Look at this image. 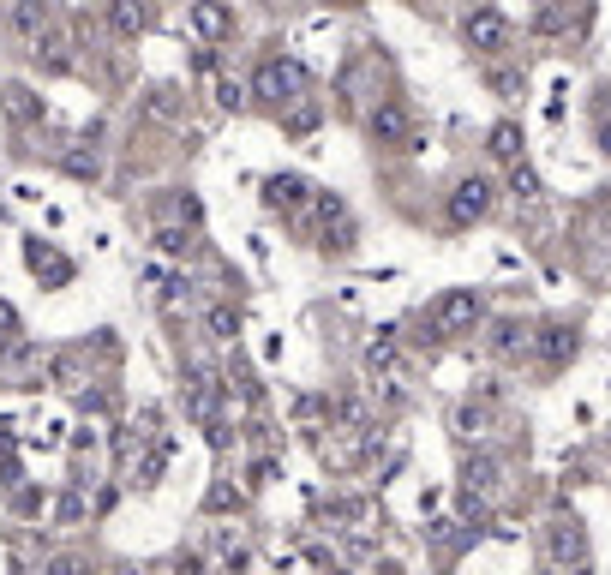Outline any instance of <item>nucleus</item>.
<instances>
[{
  "mask_svg": "<svg viewBox=\"0 0 611 575\" xmlns=\"http://www.w3.org/2000/svg\"><path fill=\"white\" fill-rule=\"evenodd\" d=\"M264 210H282V216L306 222V216L318 210V192H312L300 174H270V180H264Z\"/></svg>",
  "mask_w": 611,
  "mask_h": 575,
  "instance_id": "20e7f679",
  "label": "nucleus"
},
{
  "mask_svg": "<svg viewBox=\"0 0 611 575\" xmlns=\"http://www.w3.org/2000/svg\"><path fill=\"white\" fill-rule=\"evenodd\" d=\"M366 132H372V144H384V150H408V144H414V114H408V102H378V108L366 114Z\"/></svg>",
  "mask_w": 611,
  "mask_h": 575,
  "instance_id": "423d86ee",
  "label": "nucleus"
},
{
  "mask_svg": "<svg viewBox=\"0 0 611 575\" xmlns=\"http://www.w3.org/2000/svg\"><path fill=\"white\" fill-rule=\"evenodd\" d=\"M480 318H486V300L474 294V288H444L426 312H420V342H456V336H474L480 330Z\"/></svg>",
  "mask_w": 611,
  "mask_h": 575,
  "instance_id": "f257e3e1",
  "label": "nucleus"
},
{
  "mask_svg": "<svg viewBox=\"0 0 611 575\" xmlns=\"http://www.w3.org/2000/svg\"><path fill=\"white\" fill-rule=\"evenodd\" d=\"M0 102H6V114H12L18 126H30V120H42V102L30 96V84H6V90H0Z\"/></svg>",
  "mask_w": 611,
  "mask_h": 575,
  "instance_id": "412c9836",
  "label": "nucleus"
},
{
  "mask_svg": "<svg viewBox=\"0 0 611 575\" xmlns=\"http://www.w3.org/2000/svg\"><path fill=\"white\" fill-rule=\"evenodd\" d=\"M576 354H582L576 324H540V330H534V360H540L546 372H564Z\"/></svg>",
  "mask_w": 611,
  "mask_h": 575,
  "instance_id": "6e6552de",
  "label": "nucleus"
},
{
  "mask_svg": "<svg viewBox=\"0 0 611 575\" xmlns=\"http://www.w3.org/2000/svg\"><path fill=\"white\" fill-rule=\"evenodd\" d=\"M156 246H162L168 258H180V252H192V234H186V228H156Z\"/></svg>",
  "mask_w": 611,
  "mask_h": 575,
  "instance_id": "bb28decb",
  "label": "nucleus"
},
{
  "mask_svg": "<svg viewBox=\"0 0 611 575\" xmlns=\"http://www.w3.org/2000/svg\"><path fill=\"white\" fill-rule=\"evenodd\" d=\"M546 558L564 570V564H576V570H588V534H582V522L576 516H558L552 528H546Z\"/></svg>",
  "mask_w": 611,
  "mask_h": 575,
  "instance_id": "1a4fd4ad",
  "label": "nucleus"
},
{
  "mask_svg": "<svg viewBox=\"0 0 611 575\" xmlns=\"http://www.w3.org/2000/svg\"><path fill=\"white\" fill-rule=\"evenodd\" d=\"M252 96H264V102H276V108L306 102V66H300V60H264V66L252 72Z\"/></svg>",
  "mask_w": 611,
  "mask_h": 575,
  "instance_id": "7ed1b4c3",
  "label": "nucleus"
},
{
  "mask_svg": "<svg viewBox=\"0 0 611 575\" xmlns=\"http://www.w3.org/2000/svg\"><path fill=\"white\" fill-rule=\"evenodd\" d=\"M330 426H336V438H366V432H372V414H366L360 396H342V402L330 408Z\"/></svg>",
  "mask_w": 611,
  "mask_h": 575,
  "instance_id": "a211bd4d",
  "label": "nucleus"
},
{
  "mask_svg": "<svg viewBox=\"0 0 611 575\" xmlns=\"http://www.w3.org/2000/svg\"><path fill=\"white\" fill-rule=\"evenodd\" d=\"M78 516H84V498H78V492H66V498H60V522H78Z\"/></svg>",
  "mask_w": 611,
  "mask_h": 575,
  "instance_id": "2f4dec72",
  "label": "nucleus"
},
{
  "mask_svg": "<svg viewBox=\"0 0 611 575\" xmlns=\"http://www.w3.org/2000/svg\"><path fill=\"white\" fill-rule=\"evenodd\" d=\"M312 216H318V246L324 252H348L354 246V210L336 192H318V210Z\"/></svg>",
  "mask_w": 611,
  "mask_h": 575,
  "instance_id": "0eeeda50",
  "label": "nucleus"
},
{
  "mask_svg": "<svg viewBox=\"0 0 611 575\" xmlns=\"http://www.w3.org/2000/svg\"><path fill=\"white\" fill-rule=\"evenodd\" d=\"M42 575H84V558H72V552H60V558H48Z\"/></svg>",
  "mask_w": 611,
  "mask_h": 575,
  "instance_id": "7c9ffc66",
  "label": "nucleus"
},
{
  "mask_svg": "<svg viewBox=\"0 0 611 575\" xmlns=\"http://www.w3.org/2000/svg\"><path fill=\"white\" fill-rule=\"evenodd\" d=\"M6 24H12V30H18V36H24V42L36 48V42H42V30L54 24V6H48V0H12Z\"/></svg>",
  "mask_w": 611,
  "mask_h": 575,
  "instance_id": "4468645a",
  "label": "nucleus"
},
{
  "mask_svg": "<svg viewBox=\"0 0 611 575\" xmlns=\"http://www.w3.org/2000/svg\"><path fill=\"white\" fill-rule=\"evenodd\" d=\"M492 420H498V390H492V384L480 390V402H462V408H456V432L474 438V444L492 432Z\"/></svg>",
  "mask_w": 611,
  "mask_h": 575,
  "instance_id": "f8f14e48",
  "label": "nucleus"
},
{
  "mask_svg": "<svg viewBox=\"0 0 611 575\" xmlns=\"http://www.w3.org/2000/svg\"><path fill=\"white\" fill-rule=\"evenodd\" d=\"M336 575H348V570H336Z\"/></svg>",
  "mask_w": 611,
  "mask_h": 575,
  "instance_id": "72a5a7b5",
  "label": "nucleus"
},
{
  "mask_svg": "<svg viewBox=\"0 0 611 575\" xmlns=\"http://www.w3.org/2000/svg\"><path fill=\"white\" fill-rule=\"evenodd\" d=\"M30 54H36V60H42L48 72H66V66H72V36H66V24L54 18V24L42 30V42H36Z\"/></svg>",
  "mask_w": 611,
  "mask_h": 575,
  "instance_id": "dca6fc26",
  "label": "nucleus"
},
{
  "mask_svg": "<svg viewBox=\"0 0 611 575\" xmlns=\"http://www.w3.org/2000/svg\"><path fill=\"white\" fill-rule=\"evenodd\" d=\"M12 336H18V312L0 300V342H12Z\"/></svg>",
  "mask_w": 611,
  "mask_h": 575,
  "instance_id": "473e14b6",
  "label": "nucleus"
},
{
  "mask_svg": "<svg viewBox=\"0 0 611 575\" xmlns=\"http://www.w3.org/2000/svg\"><path fill=\"white\" fill-rule=\"evenodd\" d=\"M492 204H498V186L486 174H462L444 198V216H450V228H474V222L492 216Z\"/></svg>",
  "mask_w": 611,
  "mask_h": 575,
  "instance_id": "f03ea898",
  "label": "nucleus"
},
{
  "mask_svg": "<svg viewBox=\"0 0 611 575\" xmlns=\"http://www.w3.org/2000/svg\"><path fill=\"white\" fill-rule=\"evenodd\" d=\"M204 510H210V516H216V510H240V492H234V486H210Z\"/></svg>",
  "mask_w": 611,
  "mask_h": 575,
  "instance_id": "c756f323",
  "label": "nucleus"
},
{
  "mask_svg": "<svg viewBox=\"0 0 611 575\" xmlns=\"http://www.w3.org/2000/svg\"><path fill=\"white\" fill-rule=\"evenodd\" d=\"M144 108H150L156 120H174L186 102H180V90H174V84H150V90H144Z\"/></svg>",
  "mask_w": 611,
  "mask_h": 575,
  "instance_id": "5701e85b",
  "label": "nucleus"
},
{
  "mask_svg": "<svg viewBox=\"0 0 611 575\" xmlns=\"http://www.w3.org/2000/svg\"><path fill=\"white\" fill-rule=\"evenodd\" d=\"M510 192H516V204H540V174L528 162H516L510 168Z\"/></svg>",
  "mask_w": 611,
  "mask_h": 575,
  "instance_id": "393cba45",
  "label": "nucleus"
},
{
  "mask_svg": "<svg viewBox=\"0 0 611 575\" xmlns=\"http://www.w3.org/2000/svg\"><path fill=\"white\" fill-rule=\"evenodd\" d=\"M192 30L204 36V42H222V36H234V6L228 0H192Z\"/></svg>",
  "mask_w": 611,
  "mask_h": 575,
  "instance_id": "ddd939ff",
  "label": "nucleus"
},
{
  "mask_svg": "<svg viewBox=\"0 0 611 575\" xmlns=\"http://www.w3.org/2000/svg\"><path fill=\"white\" fill-rule=\"evenodd\" d=\"M486 150H492L498 162H510V168H516V162H522V126H510V120H498V126L486 132Z\"/></svg>",
  "mask_w": 611,
  "mask_h": 575,
  "instance_id": "aec40b11",
  "label": "nucleus"
},
{
  "mask_svg": "<svg viewBox=\"0 0 611 575\" xmlns=\"http://www.w3.org/2000/svg\"><path fill=\"white\" fill-rule=\"evenodd\" d=\"M492 354H498V360H516V354H534V330H528L522 318H504V324L492 330Z\"/></svg>",
  "mask_w": 611,
  "mask_h": 575,
  "instance_id": "f3484780",
  "label": "nucleus"
},
{
  "mask_svg": "<svg viewBox=\"0 0 611 575\" xmlns=\"http://www.w3.org/2000/svg\"><path fill=\"white\" fill-rule=\"evenodd\" d=\"M24 258H30V270H36L48 288H66V282H72V264H66L48 240H24Z\"/></svg>",
  "mask_w": 611,
  "mask_h": 575,
  "instance_id": "2eb2a0df",
  "label": "nucleus"
},
{
  "mask_svg": "<svg viewBox=\"0 0 611 575\" xmlns=\"http://www.w3.org/2000/svg\"><path fill=\"white\" fill-rule=\"evenodd\" d=\"M486 84H492L498 96H522V78H516V72H504V66H492V72H486Z\"/></svg>",
  "mask_w": 611,
  "mask_h": 575,
  "instance_id": "c85d7f7f",
  "label": "nucleus"
},
{
  "mask_svg": "<svg viewBox=\"0 0 611 575\" xmlns=\"http://www.w3.org/2000/svg\"><path fill=\"white\" fill-rule=\"evenodd\" d=\"M204 330H210L216 342H234V336H240V312L222 300V306H210V312H204Z\"/></svg>",
  "mask_w": 611,
  "mask_h": 575,
  "instance_id": "b1692460",
  "label": "nucleus"
},
{
  "mask_svg": "<svg viewBox=\"0 0 611 575\" xmlns=\"http://www.w3.org/2000/svg\"><path fill=\"white\" fill-rule=\"evenodd\" d=\"M462 36H468L474 54H504V48H510V18H504L498 6H474V12L462 18Z\"/></svg>",
  "mask_w": 611,
  "mask_h": 575,
  "instance_id": "39448f33",
  "label": "nucleus"
},
{
  "mask_svg": "<svg viewBox=\"0 0 611 575\" xmlns=\"http://www.w3.org/2000/svg\"><path fill=\"white\" fill-rule=\"evenodd\" d=\"M216 102L240 114V108H246V84H240V78H222V84H216Z\"/></svg>",
  "mask_w": 611,
  "mask_h": 575,
  "instance_id": "cd10ccee",
  "label": "nucleus"
},
{
  "mask_svg": "<svg viewBox=\"0 0 611 575\" xmlns=\"http://www.w3.org/2000/svg\"><path fill=\"white\" fill-rule=\"evenodd\" d=\"M498 486H504V462H498V456H486V450H480V456H468V462H462V498L492 504V492H498Z\"/></svg>",
  "mask_w": 611,
  "mask_h": 575,
  "instance_id": "9d476101",
  "label": "nucleus"
},
{
  "mask_svg": "<svg viewBox=\"0 0 611 575\" xmlns=\"http://www.w3.org/2000/svg\"><path fill=\"white\" fill-rule=\"evenodd\" d=\"M150 24H156V0H108V30H114V36L132 42V36H144Z\"/></svg>",
  "mask_w": 611,
  "mask_h": 575,
  "instance_id": "9b49d317",
  "label": "nucleus"
},
{
  "mask_svg": "<svg viewBox=\"0 0 611 575\" xmlns=\"http://www.w3.org/2000/svg\"><path fill=\"white\" fill-rule=\"evenodd\" d=\"M60 168H66L72 180H96V174H102V156L84 150V144H72V150H60Z\"/></svg>",
  "mask_w": 611,
  "mask_h": 575,
  "instance_id": "4be33fe9",
  "label": "nucleus"
},
{
  "mask_svg": "<svg viewBox=\"0 0 611 575\" xmlns=\"http://www.w3.org/2000/svg\"><path fill=\"white\" fill-rule=\"evenodd\" d=\"M462 540H474V528H468V534H456V522H432V546H438L444 558H450V552H456Z\"/></svg>",
  "mask_w": 611,
  "mask_h": 575,
  "instance_id": "a878e982",
  "label": "nucleus"
},
{
  "mask_svg": "<svg viewBox=\"0 0 611 575\" xmlns=\"http://www.w3.org/2000/svg\"><path fill=\"white\" fill-rule=\"evenodd\" d=\"M210 402H216V372H210V366H192V378H186V408H192L198 420H210Z\"/></svg>",
  "mask_w": 611,
  "mask_h": 575,
  "instance_id": "6ab92c4d",
  "label": "nucleus"
}]
</instances>
